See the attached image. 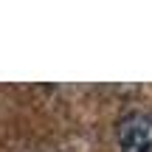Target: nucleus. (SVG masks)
Masks as SVG:
<instances>
[{
  "label": "nucleus",
  "instance_id": "f257e3e1",
  "mask_svg": "<svg viewBox=\"0 0 152 152\" xmlns=\"http://www.w3.org/2000/svg\"><path fill=\"white\" fill-rule=\"evenodd\" d=\"M121 152H152V115L130 113L118 124Z\"/></svg>",
  "mask_w": 152,
  "mask_h": 152
}]
</instances>
